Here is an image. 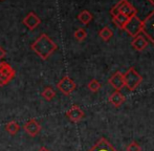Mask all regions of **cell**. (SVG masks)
Listing matches in <instances>:
<instances>
[{
  "label": "cell",
  "instance_id": "1",
  "mask_svg": "<svg viewBox=\"0 0 154 151\" xmlns=\"http://www.w3.org/2000/svg\"><path fill=\"white\" fill-rule=\"evenodd\" d=\"M31 48L42 60H47L58 48V45L46 34H42L31 45Z\"/></svg>",
  "mask_w": 154,
  "mask_h": 151
},
{
  "label": "cell",
  "instance_id": "2",
  "mask_svg": "<svg viewBox=\"0 0 154 151\" xmlns=\"http://www.w3.org/2000/svg\"><path fill=\"white\" fill-rule=\"evenodd\" d=\"M124 80H125V87H127L129 90L133 91L142 83L143 78L142 76L134 69V67H130L124 74Z\"/></svg>",
  "mask_w": 154,
  "mask_h": 151
},
{
  "label": "cell",
  "instance_id": "3",
  "mask_svg": "<svg viewBox=\"0 0 154 151\" xmlns=\"http://www.w3.org/2000/svg\"><path fill=\"white\" fill-rule=\"evenodd\" d=\"M16 72L8 62H0V86H5L15 78Z\"/></svg>",
  "mask_w": 154,
  "mask_h": 151
},
{
  "label": "cell",
  "instance_id": "4",
  "mask_svg": "<svg viewBox=\"0 0 154 151\" xmlns=\"http://www.w3.org/2000/svg\"><path fill=\"white\" fill-rule=\"evenodd\" d=\"M124 31L131 37L135 38L136 36L140 35V32H143V21L136 15L131 17L128 23L125 25V27H124Z\"/></svg>",
  "mask_w": 154,
  "mask_h": 151
},
{
  "label": "cell",
  "instance_id": "5",
  "mask_svg": "<svg viewBox=\"0 0 154 151\" xmlns=\"http://www.w3.org/2000/svg\"><path fill=\"white\" fill-rule=\"evenodd\" d=\"M143 33L154 44V10L143 20Z\"/></svg>",
  "mask_w": 154,
  "mask_h": 151
},
{
  "label": "cell",
  "instance_id": "6",
  "mask_svg": "<svg viewBox=\"0 0 154 151\" xmlns=\"http://www.w3.org/2000/svg\"><path fill=\"white\" fill-rule=\"evenodd\" d=\"M57 87L64 96H69L71 92H73V90L75 89L77 85H75V81L71 78H69L68 76H65V77H63L60 80L59 83L57 84Z\"/></svg>",
  "mask_w": 154,
  "mask_h": 151
},
{
  "label": "cell",
  "instance_id": "7",
  "mask_svg": "<svg viewBox=\"0 0 154 151\" xmlns=\"http://www.w3.org/2000/svg\"><path fill=\"white\" fill-rule=\"evenodd\" d=\"M65 114H66V116L68 118V120L73 123L80 122V121L84 118V116H85V114H84V111L82 110L78 105H72V106L66 111Z\"/></svg>",
  "mask_w": 154,
  "mask_h": 151
},
{
  "label": "cell",
  "instance_id": "8",
  "mask_svg": "<svg viewBox=\"0 0 154 151\" xmlns=\"http://www.w3.org/2000/svg\"><path fill=\"white\" fill-rule=\"evenodd\" d=\"M23 129L24 131L32 137H35L40 133L41 131V125L37 122L35 119H32V120L27 121L26 123L23 126Z\"/></svg>",
  "mask_w": 154,
  "mask_h": 151
},
{
  "label": "cell",
  "instance_id": "9",
  "mask_svg": "<svg viewBox=\"0 0 154 151\" xmlns=\"http://www.w3.org/2000/svg\"><path fill=\"white\" fill-rule=\"evenodd\" d=\"M22 22H23V24L27 27V29L32 31V29H35L36 27H38L39 25H40L41 19L39 18V17L37 16L34 12H31L24 17V19H23Z\"/></svg>",
  "mask_w": 154,
  "mask_h": 151
},
{
  "label": "cell",
  "instance_id": "10",
  "mask_svg": "<svg viewBox=\"0 0 154 151\" xmlns=\"http://www.w3.org/2000/svg\"><path fill=\"white\" fill-rule=\"evenodd\" d=\"M109 84L113 88H116V90H121L123 87H125V80H124V74L120 72H114L113 75L110 77V79L108 80Z\"/></svg>",
  "mask_w": 154,
  "mask_h": 151
},
{
  "label": "cell",
  "instance_id": "11",
  "mask_svg": "<svg viewBox=\"0 0 154 151\" xmlns=\"http://www.w3.org/2000/svg\"><path fill=\"white\" fill-rule=\"evenodd\" d=\"M89 151H116V150L105 137H101Z\"/></svg>",
  "mask_w": 154,
  "mask_h": 151
},
{
  "label": "cell",
  "instance_id": "12",
  "mask_svg": "<svg viewBox=\"0 0 154 151\" xmlns=\"http://www.w3.org/2000/svg\"><path fill=\"white\" fill-rule=\"evenodd\" d=\"M131 45L135 51H143L147 46H148V41L147 39L142 35L136 36L135 38H133L131 42Z\"/></svg>",
  "mask_w": 154,
  "mask_h": 151
},
{
  "label": "cell",
  "instance_id": "13",
  "mask_svg": "<svg viewBox=\"0 0 154 151\" xmlns=\"http://www.w3.org/2000/svg\"><path fill=\"white\" fill-rule=\"evenodd\" d=\"M125 100H126L125 96H124L120 90H116V91L109 97V102L111 103L114 107H120L121 105L125 102Z\"/></svg>",
  "mask_w": 154,
  "mask_h": 151
},
{
  "label": "cell",
  "instance_id": "14",
  "mask_svg": "<svg viewBox=\"0 0 154 151\" xmlns=\"http://www.w3.org/2000/svg\"><path fill=\"white\" fill-rule=\"evenodd\" d=\"M121 13L124 15H126V16H128L129 18H131V17L135 16L136 13H137V11H136V8H134L130 2H128L127 0H125L122 8H121Z\"/></svg>",
  "mask_w": 154,
  "mask_h": 151
},
{
  "label": "cell",
  "instance_id": "15",
  "mask_svg": "<svg viewBox=\"0 0 154 151\" xmlns=\"http://www.w3.org/2000/svg\"><path fill=\"white\" fill-rule=\"evenodd\" d=\"M129 17L126 16V15H124L121 13L119 16L114 17V18H112V21H113V23L116 25V26L119 27V29H124V27H125V25L128 23V21H129Z\"/></svg>",
  "mask_w": 154,
  "mask_h": 151
},
{
  "label": "cell",
  "instance_id": "16",
  "mask_svg": "<svg viewBox=\"0 0 154 151\" xmlns=\"http://www.w3.org/2000/svg\"><path fill=\"white\" fill-rule=\"evenodd\" d=\"M5 130L6 132H8L11 135H15L16 133H18V131L20 130V125L15 121H11L5 125Z\"/></svg>",
  "mask_w": 154,
  "mask_h": 151
},
{
  "label": "cell",
  "instance_id": "17",
  "mask_svg": "<svg viewBox=\"0 0 154 151\" xmlns=\"http://www.w3.org/2000/svg\"><path fill=\"white\" fill-rule=\"evenodd\" d=\"M78 19H79V20L81 21L83 24L86 25L92 20V15H91V13H90V12L84 10V11H82L79 15H78Z\"/></svg>",
  "mask_w": 154,
  "mask_h": 151
},
{
  "label": "cell",
  "instance_id": "18",
  "mask_svg": "<svg viewBox=\"0 0 154 151\" xmlns=\"http://www.w3.org/2000/svg\"><path fill=\"white\" fill-rule=\"evenodd\" d=\"M41 96H42L46 101H51L56 97V91L51 87V86H47V87L44 88V90L42 91Z\"/></svg>",
  "mask_w": 154,
  "mask_h": 151
},
{
  "label": "cell",
  "instance_id": "19",
  "mask_svg": "<svg viewBox=\"0 0 154 151\" xmlns=\"http://www.w3.org/2000/svg\"><path fill=\"white\" fill-rule=\"evenodd\" d=\"M99 35L104 41H109L112 36H113V32H112L108 26H105L100 31Z\"/></svg>",
  "mask_w": 154,
  "mask_h": 151
},
{
  "label": "cell",
  "instance_id": "20",
  "mask_svg": "<svg viewBox=\"0 0 154 151\" xmlns=\"http://www.w3.org/2000/svg\"><path fill=\"white\" fill-rule=\"evenodd\" d=\"M124 2H125V0H120V1L110 10V15L112 16V18H114V17L119 16V15L121 14V8H122Z\"/></svg>",
  "mask_w": 154,
  "mask_h": 151
},
{
  "label": "cell",
  "instance_id": "21",
  "mask_svg": "<svg viewBox=\"0 0 154 151\" xmlns=\"http://www.w3.org/2000/svg\"><path fill=\"white\" fill-rule=\"evenodd\" d=\"M101 83H100L99 81H97V79H92L91 81L88 83V85H87V87H88V89L90 90V91H92V92H97L100 89H101Z\"/></svg>",
  "mask_w": 154,
  "mask_h": 151
},
{
  "label": "cell",
  "instance_id": "22",
  "mask_svg": "<svg viewBox=\"0 0 154 151\" xmlns=\"http://www.w3.org/2000/svg\"><path fill=\"white\" fill-rule=\"evenodd\" d=\"M73 36H75V40L78 41H84L87 37V33H86V31L84 29H78L77 31L75 32V34H73Z\"/></svg>",
  "mask_w": 154,
  "mask_h": 151
},
{
  "label": "cell",
  "instance_id": "23",
  "mask_svg": "<svg viewBox=\"0 0 154 151\" xmlns=\"http://www.w3.org/2000/svg\"><path fill=\"white\" fill-rule=\"evenodd\" d=\"M127 151H140L142 150V148H140V146L138 145L136 142H132V143H130L129 145L127 146Z\"/></svg>",
  "mask_w": 154,
  "mask_h": 151
},
{
  "label": "cell",
  "instance_id": "24",
  "mask_svg": "<svg viewBox=\"0 0 154 151\" xmlns=\"http://www.w3.org/2000/svg\"><path fill=\"white\" fill-rule=\"evenodd\" d=\"M6 55V51L5 49L3 48V47L0 46V59H2V58H4V56Z\"/></svg>",
  "mask_w": 154,
  "mask_h": 151
},
{
  "label": "cell",
  "instance_id": "25",
  "mask_svg": "<svg viewBox=\"0 0 154 151\" xmlns=\"http://www.w3.org/2000/svg\"><path fill=\"white\" fill-rule=\"evenodd\" d=\"M38 151H49L48 149H47V148L46 147H41L40 148V149H39Z\"/></svg>",
  "mask_w": 154,
  "mask_h": 151
},
{
  "label": "cell",
  "instance_id": "26",
  "mask_svg": "<svg viewBox=\"0 0 154 151\" xmlns=\"http://www.w3.org/2000/svg\"><path fill=\"white\" fill-rule=\"evenodd\" d=\"M148 1H149V2H150V3H151V4H152V5L154 6V0H148Z\"/></svg>",
  "mask_w": 154,
  "mask_h": 151
}]
</instances>
